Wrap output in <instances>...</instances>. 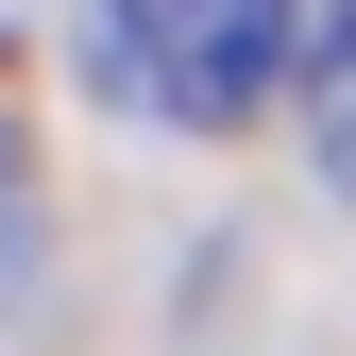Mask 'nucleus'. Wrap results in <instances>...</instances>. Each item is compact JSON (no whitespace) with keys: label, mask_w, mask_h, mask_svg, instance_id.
<instances>
[{"label":"nucleus","mask_w":356,"mask_h":356,"mask_svg":"<svg viewBox=\"0 0 356 356\" xmlns=\"http://www.w3.org/2000/svg\"><path fill=\"white\" fill-rule=\"evenodd\" d=\"M85 17H102V68L187 136H238L272 68H305V0H85Z\"/></svg>","instance_id":"nucleus-1"},{"label":"nucleus","mask_w":356,"mask_h":356,"mask_svg":"<svg viewBox=\"0 0 356 356\" xmlns=\"http://www.w3.org/2000/svg\"><path fill=\"white\" fill-rule=\"evenodd\" d=\"M305 153H323V187H356V0H305Z\"/></svg>","instance_id":"nucleus-2"}]
</instances>
